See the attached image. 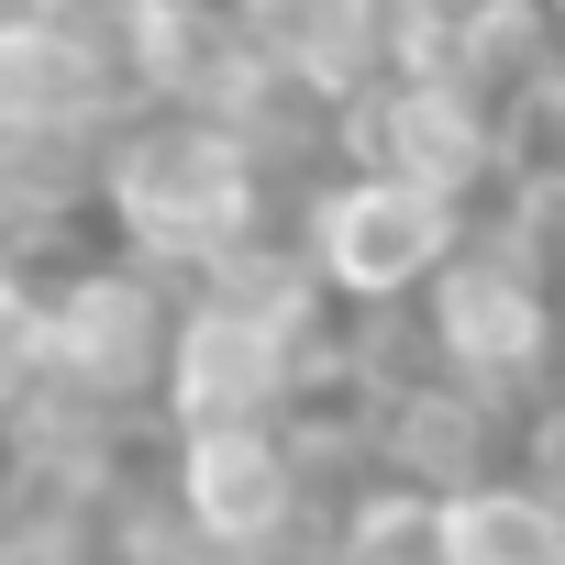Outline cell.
I'll return each mask as SVG.
<instances>
[{"label": "cell", "instance_id": "obj_13", "mask_svg": "<svg viewBox=\"0 0 565 565\" xmlns=\"http://www.w3.org/2000/svg\"><path fill=\"white\" fill-rule=\"evenodd\" d=\"M532 12H543V23H554V45H565V0H532Z\"/></svg>", "mask_w": 565, "mask_h": 565}, {"label": "cell", "instance_id": "obj_10", "mask_svg": "<svg viewBox=\"0 0 565 565\" xmlns=\"http://www.w3.org/2000/svg\"><path fill=\"white\" fill-rule=\"evenodd\" d=\"M45 399V277H0V444Z\"/></svg>", "mask_w": 565, "mask_h": 565}, {"label": "cell", "instance_id": "obj_9", "mask_svg": "<svg viewBox=\"0 0 565 565\" xmlns=\"http://www.w3.org/2000/svg\"><path fill=\"white\" fill-rule=\"evenodd\" d=\"M433 565H565V510L499 466V477L433 499Z\"/></svg>", "mask_w": 565, "mask_h": 565}, {"label": "cell", "instance_id": "obj_4", "mask_svg": "<svg viewBox=\"0 0 565 565\" xmlns=\"http://www.w3.org/2000/svg\"><path fill=\"white\" fill-rule=\"evenodd\" d=\"M145 488H156V521L211 565H266L289 543H322V521H333L289 422H266V433H167Z\"/></svg>", "mask_w": 565, "mask_h": 565}, {"label": "cell", "instance_id": "obj_12", "mask_svg": "<svg viewBox=\"0 0 565 565\" xmlns=\"http://www.w3.org/2000/svg\"><path fill=\"white\" fill-rule=\"evenodd\" d=\"M233 12H244V23H266V12H289V0H233Z\"/></svg>", "mask_w": 565, "mask_h": 565}, {"label": "cell", "instance_id": "obj_5", "mask_svg": "<svg viewBox=\"0 0 565 565\" xmlns=\"http://www.w3.org/2000/svg\"><path fill=\"white\" fill-rule=\"evenodd\" d=\"M289 233H300V266L333 322H388L444 277V255L466 244V211H444L399 178H366V167H322L289 200Z\"/></svg>", "mask_w": 565, "mask_h": 565}, {"label": "cell", "instance_id": "obj_6", "mask_svg": "<svg viewBox=\"0 0 565 565\" xmlns=\"http://www.w3.org/2000/svg\"><path fill=\"white\" fill-rule=\"evenodd\" d=\"M333 355H344V322L277 333V322H244V311L178 289V333H167V377H156V444L167 433H266V422H289L300 388Z\"/></svg>", "mask_w": 565, "mask_h": 565}, {"label": "cell", "instance_id": "obj_11", "mask_svg": "<svg viewBox=\"0 0 565 565\" xmlns=\"http://www.w3.org/2000/svg\"><path fill=\"white\" fill-rule=\"evenodd\" d=\"M266 565H322V543H289V554H266Z\"/></svg>", "mask_w": 565, "mask_h": 565}, {"label": "cell", "instance_id": "obj_1", "mask_svg": "<svg viewBox=\"0 0 565 565\" xmlns=\"http://www.w3.org/2000/svg\"><path fill=\"white\" fill-rule=\"evenodd\" d=\"M289 211V189H277L233 122H200V111H122L89 156V233L100 255L167 277V289H189L200 266H222L255 222Z\"/></svg>", "mask_w": 565, "mask_h": 565}, {"label": "cell", "instance_id": "obj_2", "mask_svg": "<svg viewBox=\"0 0 565 565\" xmlns=\"http://www.w3.org/2000/svg\"><path fill=\"white\" fill-rule=\"evenodd\" d=\"M411 333H422L433 377H455L466 399H499V411H521V399H543L565 377V300H554V277L521 244H499L488 222H466L444 277L411 300Z\"/></svg>", "mask_w": 565, "mask_h": 565}, {"label": "cell", "instance_id": "obj_14", "mask_svg": "<svg viewBox=\"0 0 565 565\" xmlns=\"http://www.w3.org/2000/svg\"><path fill=\"white\" fill-rule=\"evenodd\" d=\"M554 300H565V255H554Z\"/></svg>", "mask_w": 565, "mask_h": 565}, {"label": "cell", "instance_id": "obj_8", "mask_svg": "<svg viewBox=\"0 0 565 565\" xmlns=\"http://www.w3.org/2000/svg\"><path fill=\"white\" fill-rule=\"evenodd\" d=\"M255 78H266V34L233 0H122V89H134V111L233 122V100Z\"/></svg>", "mask_w": 565, "mask_h": 565}, {"label": "cell", "instance_id": "obj_7", "mask_svg": "<svg viewBox=\"0 0 565 565\" xmlns=\"http://www.w3.org/2000/svg\"><path fill=\"white\" fill-rule=\"evenodd\" d=\"M333 167L399 178V189H422V200H444V211L477 222L499 200V111L466 100L455 78L411 67V78H388V89H366V100L333 111Z\"/></svg>", "mask_w": 565, "mask_h": 565}, {"label": "cell", "instance_id": "obj_3", "mask_svg": "<svg viewBox=\"0 0 565 565\" xmlns=\"http://www.w3.org/2000/svg\"><path fill=\"white\" fill-rule=\"evenodd\" d=\"M167 333H178L167 277L78 244L45 277V411H78V422H111V433H156Z\"/></svg>", "mask_w": 565, "mask_h": 565}]
</instances>
